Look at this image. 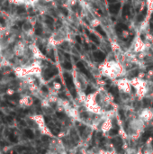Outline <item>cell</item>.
I'll list each match as a JSON object with an SVG mask.
<instances>
[{"mask_svg": "<svg viewBox=\"0 0 153 154\" xmlns=\"http://www.w3.org/2000/svg\"><path fill=\"white\" fill-rule=\"evenodd\" d=\"M6 95H8V96H12V95H14V94L16 93V89L14 88H9L6 89Z\"/></svg>", "mask_w": 153, "mask_h": 154, "instance_id": "cell-15", "label": "cell"}, {"mask_svg": "<svg viewBox=\"0 0 153 154\" xmlns=\"http://www.w3.org/2000/svg\"><path fill=\"white\" fill-rule=\"evenodd\" d=\"M92 49L95 50V45H92Z\"/></svg>", "mask_w": 153, "mask_h": 154, "instance_id": "cell-31", "label": "cell"}, {"mask_svg": "<svg viewBox=\"0 0 153 154\" xmlns=\"http://www.w3.org/2000/svg\"><path fill=\"white\" fill-rule=\"evenodd\" d=\"M146 14H147V8L144 7V8L142 10V12L138 15V16H137V22H142V21H143L144 18H145V16H146Z\"/></svg>", "mask_w": 153, "mask_h": 154, "instance_id": "cell-9", "label": "cell"}, {"mask_svg": "<svg viewBox=\"0 0 153 154\" xmlns=\"http://www.w3.org/2000/svg\"><path fill=\"white\" fill-rule=\"evenodd\" d=\"M1 53H2L3 57H4L5 59L8 60V61H13L14 59L16 58L15 52H14L13 49H12V48H10V47H8V48H6V49L3 50V51H1Z\"/></svg>", "mask_w": 153, "mask_h": 154, "instance_id": "cell-3", "label": "cell"}, {"mask_svg": "<svg viewBox=\"0 0 153 154\" xmlns=\"http://www.w3.org/2000/svg\"><path fill=\"white\" fill-rule=\"evenodd\" d=\"M115 30L117 33H121L122 31H127L128 30V26L127 25H125L123 24H121L119 23L116 26H115Z\"/></svg>", "mask_w": 153, "mask_h": 154, "instance_id": "cell-10", "label": "cell"}, {"mask_svg": "<svg viewBox=\"0 0 153 154\" xmlns=\"http://www.w3.org/2000/svg\"><path fill=\"white\" fill-rule=\"evenodd\" d=\"M130 11H131V7L129 5H124L122 7V16L126 17L130 15Z\"/></svg>", "mask_w": 153, "mask_h": 154, "instance_id": "cell-11", "label": "cell"}, {"mask_svg": "<svg viewBox=\"0 0 153 154\" xmlns=\"http://www.w3.org/2000/svg\"><path fill=\"white\" fill-rule=\"evenodd\" d=\"M93 56H94L95 60L97 61H103L105 59V55L102 51H95Z\"/></svg>", "mask_w": 153, "mask_h": 154, "instance_id": "cell-7", "label": "cell"}, {"mask_svg": "<svg viewBox=\"0 0 153 154\" xmlns=\"http://www.w3.org/2000/svg\"><path fill=\"white\" fill-rule=\"evenodd\" d=\"M150 28L151 30H153V16L151 17V20H150Z\"/></svg>", "mask_w": 153, "mask_h": 154, "instance_id": "cell-27", "label": "cell"}, {"mask_svg": "<svg viewBox=\"0 0 153 154\" xmlns=\"http://www.w3.org/2000/svg\"><path fill=\"white\" fill-rule=\"evenodd\" d=\"M4 59V57H3V55H2V53L0 52V63H1V61H2V60Z\"/></svg>", "mask_w": 153, "mask_h": 154, "instance_id": "cell-28", "label": "cell"}, {"mask_svg": "<svg viewBox=\"0 0 153 154\" xmlns=\"http://www.w3.org/2000/svg\"><path fill=\"white\" fill-rule=\"evenodd\" d=\"M60 10L63 13V15H65V16H68V10L66 9V8H64V7H60Z\"/></svg>", "mask_w": 153, "mask_h": 154, "instance_id": "cell-20", "label": "cell"}, {"mask_svg": "<svg viewBox=\"0 0 153 154\" xmlns=\"http://www.w3.org/2000/svg\"><path fill=\"white\" fill-rule=\"evenodd\" d=\"M86 33L89 35V38L91 39V41H93V43H96V44H99V40H98V38H97L95 34H90L88 30L86 31Z\"/></svg>", "mask_w": 153, "mask_h": 154, "instance_id": "cell-12", "label": "cell"}, {"mask_svg": "<svg viewBox=\"0 0 153 154\" xmlns=\"http://www.w3.org/2000/svg\"><path fill=\"white\" fill-rule=\"evenodd\" d=\"M64 78H65V81H66V84H67L68 89L71 90V89L75 88H74V84H73V78H72V77L69 75L68 73H65L64 74Z\"/></svg>", "mask_w": 153, "mask_h": 154, "instance_id": "cell-4", "label": "cell"}, {"mask_svg": "<svg viewBox=\"0 0 153 154\" xmlns=\"http://www.w3.org/2000/svg\"><path fill=\"white\" fill-rule=\"evenodd\" d=\"M57 116L60 117V118H64L65 117V115L62 114V113H57Z\"/></svg>", "mask_w": 153, "mask_h": 154, "instance_id": "cell-24", "label": "cell"}, {"mask_svg": "<svg viewBox=\"0 0 153 154\" xmlns=\"http://www.w3.org/2000/svg\"><path fill=\"white\" fill-rule=\"evenodd\" d=\"M138 73H139V72H138V71H132V72L131 73V75H130V76H131V77H136V76L138 75Z\"/></svg>", "mask_w": 153, "mask_h": 154, "instance_id": "cell-23", "label": "cell"}, {"mask_svg": "<svg viewBox=\"0 0 153 154\" xmlns=\"http://www.w3.org/2000/svg\"><path fill=\"white\" fill-rule=\"evenodd\" d=\"M116 133H117V130H115V129H113V130L110 131V134H116Z\"/></svg>", "mask_w": 153, "mask_h": 154, "instance_id": "cell-26", "label": "cell"}, {"mask_svg": "<svg viewBox=\"0 0 153 154\" xmlns=\"http://www.w3.org/2000/svg\"><path fill=\"white\" fill-rule=\"evenodd\" d=\"M149 136H150V133H148V132H147V133H145L142 135V141H143V142H145L146 140H147V139H148Z\"/></svg>", "mask_w": 153, "mask_h": 154, "instance_id": "cell-19", "label": "cell"}, {"mask_svg": "<svg viewBox=\"0 0 153 154\" xmlns=\"http://www.w3.org/2000/svg\"><path fill=\"white\" fill-rule=\"evenodd\" d=\"M96 30H97V32H98L100 34H102L104 37H105V36H106V34L105 33V31L102 29V28H101L100 26H97V27H96Z\"/></svg>", "mask_w": 153, "mask_h": 154, "instance_id": "cell-18", "label": "cell"}, {"mask_svg": "<svg viewBox=\"0 0 153 154\" xmlns=\"http://www.w3.org/2000/svg\"><path fill=\"white\" fill-rule=\"evenodd\" d=\"M31 2H33V1H36V0H30Z\"/></svg>", "mask_w": 153, "mask_h": 154, "instance_id": "cell-32", "label": "cell"}, {"mask_svg": "<svg viewBox=\"0 0 153 154\" xmlns=\"http://www.w3.org/2000/svg\"><path fill=\"white\" fill-rule=\"evenodd\" d=\"M143 103H144V106H149L150 105V100L148 99V98H145V99L143 100Z\"/></svg>", "mask_w": 153, "mask_h": 154, "instance_id": "cell-21", "label": "cell"}, {"mask_svg": "<svg viewBox=\"0 0 153 154\" xmlns=\"http://www.w3.org/2000/svg\"><path fill=\"white\" fill-rule=\"evenodd\" d=\"M63 68H66V69H71V68H72V65H71L70 62L67 61V62H65V63L63 64Z\"/></svg>", "mask_w": 153, "mask_h": 154, "instance_id": "cell-17", "label": "cell"}, {"mask_svg": "<svg viewBox=\"0 0 153 154\" xmlns=\"http://www.w3.org/2000/svg\"><path fill=\"white\" fill-rule=\"evenodd\" d=\"M22 29H23V31L26 34H28L31 32V30L33 29V28H32V25H31V24L29 22H24L23 24V25H22Z\"/></svg>", "mask_w": 153, "mask_h": 154, "instance_id": "cell-8", "label": "cell"}, {"mask_svg": "<svg viewBox=\"0 0 153 154\" xmlns=\"http://www.w3.org/2000/svg\"><path fill=\"white\" fill-rule=\"evenodd\" d=\"M76 40H77V41H78V43H81V38H80V36H78V35H77L76 36Z\"/></svg>", "mask_w": 153, "mask_h": 154, "instance_id": "cell-25", "label": "cell"}, {"mask_svg": "<svg viewBox=\"0 0 153 154\" xmlns=\"http://www.w3.org/2000/svg\"><path fill=\"white\" fill-rule=\"evenodd\" d=\"M121 7V4L120 3H115V4H111L109 6V11L110 13L114 14V15H116V14L119 12Z\"/></svg>", "mask_w": 153, "mask_h": 154, "instance_id": "cell-5", "label": "cell"}, {"mask_svg": "<svg viewBox=\"0 0 153 154\" xmlns=\"http://www.w3.org/2000/svg\"><path fill=\"white\" fill-rule=\"evenodd\" d=\"M33 103V100L31 96H22L20 100H19V105L23 107H28V106H31Z\"/></svg>", "mask_w": 153, "mask_h": 154, "instance_id": "cell-2", "label": "cell"}, {"mask_svg": "<svg viewBox=\"0 0 153 154\" xmlns=\"http://www.w3.org/2000/svg\"><path fill=\"white\" fill-rule=\"evenodd\" d=\"M77 67H78V68L79 69V71H80L81 72H83V73H84V74L86 75V76H88V78H91V74L88 72V69L85 68L84 64H83L81 61L77 62Z\"/></svg>", "mask_w": 153, "mask_h": 154, "instance_id": "cell-6", "label": "cell"}, {"mask_svg": "<svg viewBox=\"0 0 153 154\" xmlns=\"http://www.w3.org/2000/svg\"><path fill=\"white\" fill-rule=\"evenodd\" d=\"M152 106H153V102H152Z\"/></svg>", "mask_w": 153, "mask_h": 154, "instance_id": "cell-33", "label": "cell"}, {"mask_svg": "<svg viewBox=\"0 0 153 154\" xmlns=\"http://www.w3.org/2000/svg\"><path fill=\"white\" fill-rule=\"evenodd\" d=\"M120 115H121V117L123 118V114H122V110H120Z\"/></svg>", "mask_w": 153, "mask_h": 154, "instance_id": "cell-29", "label": "cell"}, {"mask_svg": "<svg viewBox=\"0 0 153 154\" xmlns=\"http://www.w3.org/2000/svg\"><path fill=\"white\" fill-rule=\"evenodd\" d=\"M115 1H117V0H108V2H115Z\"/></svg>", "mask_w": 153, "mask_h": 154, "instance_id": "cell-30", "label": "cell"}, {"mask_svg": "<svg viewBox=\"0 0 153 154\" xmlns=\"http://www.w3.org/2000/svg\"><path fill=\"white\" fill-rule=\"evenodd\" d=\"M94 91V89L91 88V87H88V88H87V90H86V94H90V93H92Z\"/></svg>", "mask_w": 153, "mask_h": 154, "instance_id": "cell-22", "label": "cell"}, {"mask_svg": "<svg viewBox=\"0 0 153 154\" xmlns=\"http://www.w3.org/2000/svg\"><path fill=\"white\" fill-rule=\"evenodd\" d=\"M9 3L13 4V5H16V6H19V5H23L25 3L26 0H8Z\"/></svg>", "mask_w": 153, "mask_h": 154, "instance_id": "cell-14", "label": "cell"}, {"mask_svg": "<svg viewBox=\"0 0 153 154\" xmlns=\"http://www.w3.org/2000/svg\"><path fill=\"white\" fill-rule=\"evenodd\" d=\"M13 51L15 52L16 57H23L25 54V45L22 41H17L13 47Z\"/></svg>", "mask_w": 153, "mask_h": 154, "instance_id": "cell-1", "label": "cell"}, {"mask_svg": "<svg viewBox=\"0 0 153 154\" xmlns=\"http://www.w3.org/2000/svg\"><path fill=\"white\" fill-rule=\"evenodd\" d=\"M109 91H110L111 93H112L114 96H118V90H117V88H110Z\"/></svg>", "mask_w": 153, "mask_h": 154, "instance_id": "cell-16", "label": "cell"}, {"mask_svg": "<svg viewBox=\"0 0 153 154\" xmlns=\"http://www.w3.org/2000/svg\"><path fill=\"white\" fill-rule=\"evenodd\" d=\"M112 142H113V143L119 149V148H121V146H122V139L121 138H116V139H113L112 140Z\"/></svg>", "mask_w": 153, "mask_h": 154, "instance_id": "cell-13", "label": "cell"}]
</instances>
